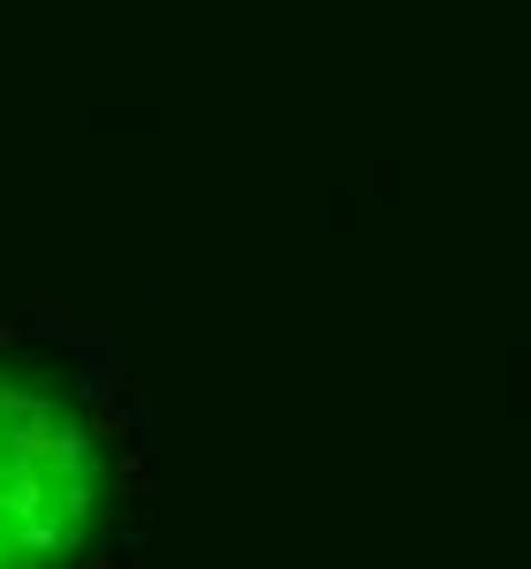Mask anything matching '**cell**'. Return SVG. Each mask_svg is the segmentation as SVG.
<instances>
[{
    "label": "cell",
    "mask_w": 531,
    "mask_h": 569,
    "mask_svg": "<svg viewBox=\"0 0 531 569\" xmlns=\"http://www.w3.org/2000/svg\"><path fill=\"white\" fill-rule=\"evenodd\" d=\"M23 342V319H0V350H16Z\"/></svg>",
    "instance_id": "1"
},
{
    "label": "cell",
    "mask_w": 531,
    "mask_h": 569,
    "mask_svg": "<svg viewBox=\"0 0 531 569\" xmlns=\"http://www.w3.org/2000/svg\"><path fill=\"white\" fill-rule=\"evenodd\" d=\"M77 569H137V562H107V555H91V562H77Z\"/></svg>",
    "instance_id": "2"
}]
</instances>
